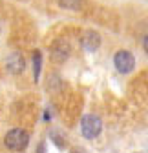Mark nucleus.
Instances as JSON below:
<instances>
[{
	"mask_svg": "<svg viewBox=\"0 0 148 153\" xmlns=\"http://www.w3.org/2000/svg\"><path fill=\"white\" fill-rule=\"evenodd\" d=\"M4 142L11 151H24L29 144V133L22 128H13L6 133Z\"/></svg>",
	"mask_w": 148,
	"mask_h": 153,
	"instance_id": "1",
	"label": "nucleus"
},
{
	"mask_svg": "<svg viewBox=\"0 0 148 153\" xmlns=\"http://www.w3.org/2000/svg\"><path fill=\"white\" fill-rule=\"evenodd\" d=\"M81 131H82V135L86 139L93 140V139H97L101 135V131H102V120L97 117V115L88 113L81 120Z\"/></svg>",
	"mask_w": 148,
	"mask_h": 153,
	"instance_id": "2",
	"label": "nucleus"
},
{
	"mask_svg": "<svg viewBox=\"0 0 148 153\" xmlns=\"http://www.w3.org/2000/svg\"><path fill=\"white\" fill-rule=\"evenodd\" d=\"M49 55H51V60L55 64H62L70 59L71 55V46L66 38H57L53 44H51V49H49Z\"/></svg>",
	"mask_w": 148,
	"mask_h": 153,
	"instance_id": "3",
	"label": "nucleus"
},
{
	"mask_svg": "<svg viewBox=\"0 0 148 153\" xmlns=\"http://www.w3.org/2000/svg\"><path fill=\"white\" fill-rule=\"evenodd\" d=\"M114 66L119 73L126 75V73H130L134 71L135 68V59H134V55L130 51H126V49H119L114 56Z\"/></svg>",
	"mask_w": 148,
	"mask_h": 153,
	"instance_id": "4",
	"label": "nucleus"
},
{
	"mask_svg": "<svg viewBox=\"0 0 148 153\" xmlns=\"http://www.w3.org/2000/svg\"><path fill=\"white\" fill-rule=\"evenodd\" d=\"M6 69L11 75H20L26 69V59H24V55L18 53V51H13L11 55H7V59H6Z\"/></svg>",
	"mask_w": 148,
	"mask_h": 153,
	"instance_id": "5",
	"label": "nucleus"
},
{
	"mask_svg": "<svg viewBox=\"0 0 148 153\" xmlns=\"http://www.w3.org/2000/svg\"><path fill=\"white\" fill-rule=\"evenodd\" d=\"M81 44H82V48H84L88 53H93V51H97L99 46H101V35H99L97 31H93V29H90V31H86V33L82 35Z\"/></svg>",
	"mask_w": 148,
	"mask_h": 153,
	"instance_id": "6",
	"label": "nucleus"
},
{
	"mask_svg": "<svg viewBox=\"0 0 148 153\" xmlns=\"http://www.w3.org/2000/svg\"><path fill=\"white\" fill-rule=\"evenodd\" d=\"M40 66H42V55H40V51H35L33 53V76H35V80H39Z\"/></svg>",
	"mask_w": 148,
	"mask_h": 153,
	"instance_id": "7",
	"label": "nucleus"
},
{
	"mask_svg": "<svg viewBox=\"0 0 148 153\" xmlns=\"http://www.w3.org/2000/svg\"><path fill=\"white\" fill-rule=\"evenodd\" d=\"M59 6L64 9H79L82 6V0H59Z\"/></svg>",
	"mask_w": 148,
	"mask_h": 153,
	"instance_id": "8",
	"label": "nucleus"
},
{
	"mask_svg": "<svg viewBox=\"0 0 148 153\" xmlns=\"http://www.w3.org/2000/svg\"><path fill=\"white\" fill-rule=\"evenodd\" d=\"M143 49H144V51H146V55H148V35L143 38Z\"/></svg>",
	"mask_w": 148,
	"mask_h": 153,
	"instance_id": "9",
	"label": "nucleus"
},
{
	"mask_svg": "<svg viewBox=\"0 0 148 153\" xmlns=\"http://www.w3.org/2000/svg\"><path fill=\"white\" fill-rule=\"evenodd\" d=\"M39 153H44V142H42V144L39 146Z\"/></svg>",
	"mask_w": 148,
	"mask_h": 153,
	"instance_id": "10",
	"label": "nucleus"
},
{
	"mask_svg": "<svg viewBox=\"0 0 148 153\" xmlns=\"http://www.w3.org/2000/svg\"><path fill=\"white\" fill-rule=\"evenodd\" d=\"M0 31H2V27H0Z\"/></svg>",
	"mask_w": 148,
	"mask_h": 153,
	"instance_id": "11",
	"label": "nucleus"
}]
</instances>
